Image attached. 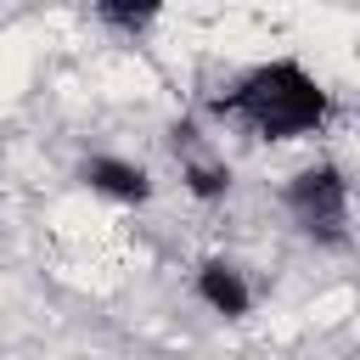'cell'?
I'll return each mask as SVG.
<instances>
[{
	"label": "cell",
	"instance_id": "6da1fadb",
	"mask_svg": "<svg viewBox=\"0 0 360 360\" xmlns=\"http://www.w3.org/2000/svg\"><path fill=\"white\" fill-rule=\"evenodd\" d=\"M214 118L236 124L253 141L287 146V141H309L332 124V90L298 56H270V62L242 68L214 96Z\"/></svg>",
	"mask_w": 360,
	"mask_h": 360
},
{
	"label": "cell",
	"instance_id": "7a4b0ae2",
	"mask_svg": "<svg viewBox=\"0 0 360 360\" xmlns=\"http://www.w3.org/2000/svg\"><path fill=\"white\" fill-rule=\"evenodd\" d=\"M281 214L315 248H343L349 242V174L332 158H315V163L292 169L281 180Z\"/></svg>",
	"mask_w": 360,
	"mask_h": 360
},
{
	"label": "cell",
	"instance_id": "3957f363",
	"mask_svg": "<svg viewBox=\"0 0 360 360\" xmlns=\"http://www.w3.org/2000/svg\"><path fill=\"white\" fill-rule=\"evenodd\" d=\"M79 186L84 191H96V197H107V202H118V208H141V202H152V174L135 163V158H118V152H90L84 163H79Z\"/></svg>",
	"mask_w": 360,
	"mask_h": 360
},
{
	"label": "cell",
	"instance_id": "277c9868",
	"mask_svg": "<svg viewBox=\"0 0 360 360\" xmlns=\"http://www.w3.org/2000/svg\"><path fill=\"white\" fill-rule=\"evenodd\" d=\"M174 158H180V186L197 197V202H219L231 191V163L191 129V124H174Z\"/></svg>",
	"mask_w": 360,
	"mask_h": 360
},
{
	"label": "cell",
	"instance_id": "5b68a950",
	"mask_svg": "<svg viewBox=\"0 0 360 360\" xmlns=\"http://www.w3.org/2000/svg\"><path fill=\"white\" fill-rule=\"evenodd\" d=\"M191 292H197V304L214 309L219 321H242V315L253 309V287H248L242 264H236V259H219V253L191 270Z\"/></svg>",
	"mask_w": 360,
	"mask_h": 360
},
{
	"label": "cell",
	"instance_id": "8992f818",
	"mask_svg": "<svg viewBox=\"0 0 360 360\" xmlns=\"http://www.w3.org/2000/svg\"><path fill=\"white\" fill-rule=\"evenodd\" d=\"M158 17H163L158 6H129V0H101V6H96V22H101V28H118V34H129V39L146 34Z\"/></svg>",
	"mask_w": 360,
	"mask_h": 360
}]
</instances>
